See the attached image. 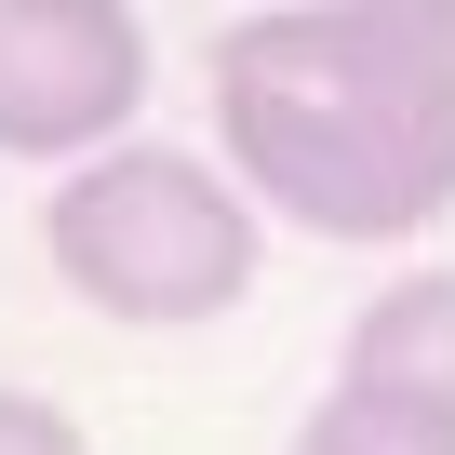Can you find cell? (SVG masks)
I'll return each mask as SVG.
<instances>
[{
	"label": "cell",
	"mask_w": 455,
	"mask_h": 455,
	"mask_svg": "<svg viewBox=\"0 0 455 455\" xmlns=\"http://www.w3.org/2000/svg\"><path fill=\"white\" fill-rule=\"evenodd\" d=\"M214 134H228V174L322 242H415L428 214H455V148L402 94L362 0L242 14L214 41Z\"/></svg>",
	"instance_id": "cell-1"
},
{
	"label": "cell",
	"mask_w": 455,
	"mask_h": 455,
	"mask_svg": "<svg viewBox=\"0 0 455 455\" xmlns=\"http://www.w3.org/2000/svg\"><path fill=\"white\" fill-rule=\"evenodd\" d=\"M41 255H54V282L81 308H108L134 335H174V322L242 308V282H255V188L214 174L201 148L108 134L41 201Z\"/></svg>",
	"instance_id": "cell-2"
},
{
	"label": "cell",
	"mask_w": 455,
	"mask_h": 455,
	"mask_svg": "<svg viewBox=\"0 0 455 455\" xmlns=\"http://www.w3.org/2000/svg\"><path fill=\"white\" fill-rule=\"evenodd\" d=\"M148 108V28L134 0H0V148L81 161L134 134Z\"/></svg>",
	"instance_id": "cell-3"
},
{
	"label": "cell",
	"mask_w": 455,
	"mask_h": 455,
	"mask_svg": "<svg viewBox=\"0 0 455 455\" xmlns=\"http://www.w3.org/2000/svg\"><path fill=\"white\" fill-rule=\"evenodd\" d=\"M348 375H362V388H402V402H442V415H455V268H415V282H388V295L348 322Z\"/></svg>",
	"instance_id": "cell-4"
},
{
	"label": "cell",
	"mask_w": 455,
	"mask_h": 455,
	"mask_svg": "<svg viewBox=\"0 0 455 455\" xmlns=\"http://www.w3.org/2000/svg\"><path fill=\"white\" fill-rule=\"evenodd\" d=\"M295 455H455V415H442V402H402V388H362V375H335V388L308 402Z\"/></svg>",
	"instance_id": "cell-5"
},
{
	"label": "cell",
	"mask_w": 455,
	"mask_h": 455,
	"mask_svg": "<svg viewBox=\"0 0 455 455\" xmlns=\"http://www.w3.org/2000/svg\"><path fill=\"white\" fill-rule=\"evenodd\" d=\"M362 28L388 41L402 94H415V108H428V134L455 148V0H362Z\"/></svg>",
	"instance_id": "cell-6"
},
{
	"label": "cell",
	"mask_w": 455,
	"mask_h": 455,
	"mask_svg": "<svg viewBox=\"0 0 455 455\" xmlns=\"http://www.w3.org/2000/svg\"><path fill=\"white\" fill-rule=\"evenodd\" d=\"M0 455H94V442H81L41 388H0Z\"/></svg>",
	"instance_id": "cell-7"
}]
</instances>
